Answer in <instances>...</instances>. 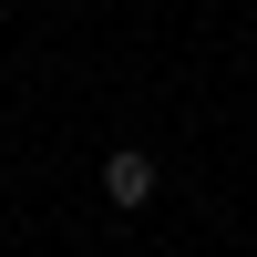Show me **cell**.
I'll return each mask as SVG.
<instances>
[{"mask_svg": "<svg viewBox=\"0 0 257 257\" xmlns=\"http://www.w3.org/2000/svg\"><path fill=\"white\" fill-rule=\"evenodd\" d=\"M103 196L113 206H155V155H144V144H113V155H103Z\"/></svg>", "mask_w": 257, "mask_h": 257, "instance_id": "cell-1", "label": "cell"}]
</instances>
